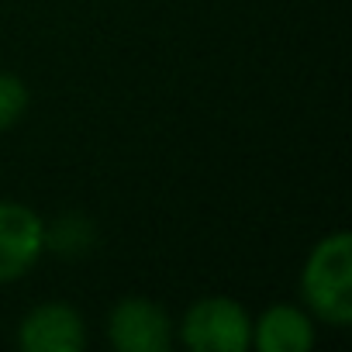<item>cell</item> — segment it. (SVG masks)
Instances as JSON below:
<instances>
[{"label":"cell","instance_id":"obj_8","mask_svg":"<svg viewBox=\"0 0 352 352\" xmlns=\"http://www.w3.org/2000/svg\"><path fill=\"white\" fill-rule=\"evenodd\" d=\"M28 111V87L14 73H0V131H11Z\"/></svg>","mask_w":352,"mask_h":352},{"label":"cell","instance_id":"obj_4","mask_svg":"<svg viewBox=\"0 0 352 352\" xmlns=\"http://www.w3.org/2000/svg\"><path fill=\"white\" fill-rule=\"evenodd\" d=\"M107 338L118 352H166L173 345V321L148 297H121L111 307Z\"/></svg>","mask_w":352,"mask_h":352},{"label":"cell","instance_id":"obj_5","mask_svg":"<svg viewBox=\"0 0 352 352\" xmlns=\"http://www.w3.org/2000/svg\"><path fill=\"white\" fill-rule=\"evenodd\" d=\"M18 345L25 352H80L87 345L83 314L66 300H45L21 318Z\"/></svg>","mask_w":352,"mask_h":352},{"label":"cell","instance_id":"obj_3","mask_svg":"<svg viewBox=\"0 0 352 352\" xmlns=\"http://www.w3.org/2000/svg\"><path fill=\"white\" fill-rule=\"evenodd\" d=\"M42 252L45 218L21 201H0V283L21 280Z\"/></svg>","mask_w":352,"mask_h":352},{"label":"cell","instance_id":"obj_7","mask_svg":"<svg viewBox=\"0 0 352 352\" xmlns=\"http://www.w3.org/2000/svg\"><path fill=\"white\" fill-rule=\"evenodd\" d=\"M94 245H97V225L80 211H63L45 225V249H52L66 259L87 256Z\"/></svg>","mask_w":352,"mask_h":352},{"label":"cell","instance_id":"obj_1","mask_svg":"<svg viewBox=\"0 0 352 352\" xmlns=\"http://www.w3.org/2000/svg\"><path fill=\"white\" fill-rule=\"evenodd\" d=\"M300 294L314 318L345 328L352 321V235L345 228L324 235L300 273Z\"/></svg>","mask_w":352,"mask_h":352},{"label":"cell","instance_id":"obj_2","mask_svg":"<svg viewBox=\"0 0 352 352\" xmlns=\"http://www.w3.org/2000/svg\"><path fill=\"white\" fill-rule=\"evenodd\" d=\"M180 342L194 352H245L252 345V318L232 297H201L180 321Z\"/></svg>","mask_w":352,"mask_h":352},{"label":"cell","instance_id":"obj_6","mask_svg":"<svg viewBox=\"0 0 352 352\" xmlns=\"http://www.w3.org/2000/svg\"><path fill=\"white\" fill-rule=\"evenodd\" d=\"M259 352H307L314 345V318L297 304H273L252 321Z\"/></svg>","mask_w":352,"mask_h":352}]
</instances>
